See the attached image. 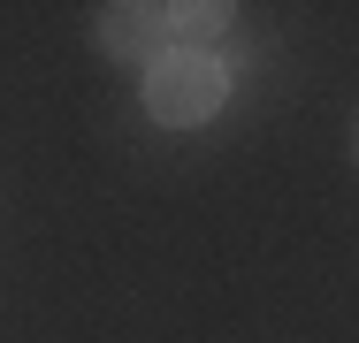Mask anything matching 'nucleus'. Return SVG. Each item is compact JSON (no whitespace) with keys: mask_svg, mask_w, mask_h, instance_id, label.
I'll return each instance as SVG.
<instances>
[{"mask_svg":"<svg viewBox=\"0 0 359 343\" xmlns=\"http://www.w3.org/2000/svg\"><path fill=\"white\" fill-rule=\"evenodd\" d=\"M222 99H229V69L222 54H168V62H153L145 76V115L153 122H168V130H199V122H215Z\"/></svg>","mask_w":359,"mask_h":343,"instance_id":"1","label":"nucleus"},{"mask_svg":"<svg viewBox=\"0 0 359 343\" xmlns=\"http://www.w3.org/2000/svg\"><path fill=\"white\" fill-rule=\"evenodd\" d=\"M92 38L115 54V62H168L176 54V8H153V0H115V8H100V23H92Z\"/></svg>","mask_w":359,"mask_h":343,"instance_id":"2","label":"nucleus"},{"mask_svg":"<svg viewBox=\"0 0 359 343\" xmlns=\"http://www.w3.org/2000/svg\"><path fill=\"white\" fill-rule=\"evenodd\" d=\"M229 23H237V15H229L222 0H184V8H176V46H184V54H215L222 38H229Z\"/></svg>","mask_w":359,"mask_h":343,"instance_id":"3","label":"nucleus"},{"mask_svg":"<svg viewBox=\"0 0 359 343\" xmlns=\"http://www.w3.org/2000/svg\"><path fill=\"white\" fill-rule=\"evenodd\" d=\"M352 153H359V137H352Z\"/></svg>","mask_w":359,"mask_h":343,"instance_id":"4","label":"nucleus"}]
</instances>
